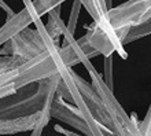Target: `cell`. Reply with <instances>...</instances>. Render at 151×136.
I'll return each instance as SVG.
<instances>
[{
	"mask_svg": "<svg viewBox=\"0 0 151 136\" xmlns=\"http://www.w3.org/2000/svg\"><path fill=\"white\" fill-rule=\"evenodd\" d=\"M25 8L19 14H15L12 18H7L3 28H0V47L10 41L12 37L19 35L22 30L28 28L32 22H36L41 17L39 15L36 6L32 0H24Z\"/></svg>",
	"mask_w": 151,
	"mask_h": 136,
	"instance_id": "cell-1",
	"label": "cell"
},
{
	"mask_svg": "<svg viewBox=\"0 0 151 136\" xmlns=\"http://www.w3.org/2000/svg\"><path fill=\"white\" fill-rule=\"evenodd\" d=\"M40 117L41 112L18 118H0V135H14V133L33 131L39 124Z\"/></svg>",
	"mask_w": 151,
	"mask_h": 136,
	"instance_id": "cell-2",
	"label": "cell"
},
{
	"mask_svg": "<svg viewBox=\"0 0 151 136\" xmlns=\"http://www.w3.org/2000/svg\"><path fill=\"white\" fill-rule=\"evenodd\" d=\"M25 58L22 56H18V55H11V56H1L0 58V74L4 72H7L10 69L12 68H17V66H19L21 63H24Z\"/></svg>",
	"mask_w": 151,
	"mask_h": 136,
	"instance_id": "cell-3",
	"label": "cell"
},
{
	"mask_svg": "<svg viewBox=\"0 0 151 136\" xmlns=\"http://www.w3.org/2000/svg\"><path fill=\"white\" fill-rule=\"evenodd\" d=\"M80 8H81V0H74L73 3V7H72V14H70V19L68 22V30L70 33H74V29H76V24H77V19H78V15H80Z\"/></svg>",
	"mask_w": 151,
	"mask_h": 136,
	"instance_id": "cell-4",
	"label": "cell"
},
{
	"mask_svg": "<svg viewBox=\"0 0 151 136\" xmlns=\"http://www.w3.org/2000/svg\"><path fill=\"white\" fill-rule=\"evenodd\" d=\"M0 7L3 8V10H4L6 12H7V18H12V17L15 15V14H14V11H12L11 8H10V6L4 3L3 0H0Z\"/></svg>",
	"mask_w": 151,
	"mask_h": 136,
	"instance_id": "cell-5",
	"label": "cell"
}]
</instances>
